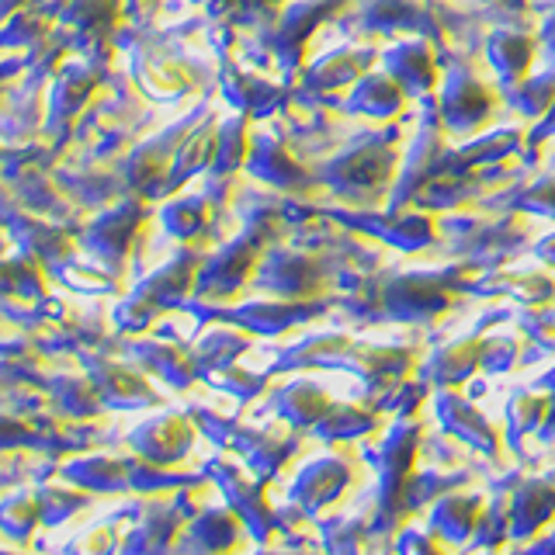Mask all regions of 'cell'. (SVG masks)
<instances>
[]
</instances>
